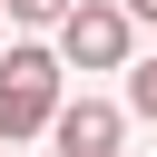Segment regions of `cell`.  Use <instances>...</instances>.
<instances>
[{
    "label": "cell",
    "instance_id": "2",
    "mask_svg": "<svg viewBox=\"0 0 157 157\" xmlns=\"http://www.w3.org/2000/svg\"><path fill=\"white\" fill-rule=\"evenodd\" d=\"M59 59L69 69H128V0H78L59 20Z\"/></svg>",
    "mask_w": 157,
    "mask_h": 157
},
{
    "label": "cell",
    "instance_id": "6",
    "mask_svg": "<svg viewBox=\"0 0 157 157\" xmlns=\"http://www.w3.org/2000/svg\"><path fill=\"white\" fill-rule=\"evenodd\" d=\"M128 20H147V29H157V0H128Z\"/></svg>",
    "mask_w": 157,
    "mask_h": 157
},
{
    "label": "cell",
    "instance_id": "5",
    "mask_svg": "<svg viewBox=\"0 0 157 157\" xmlns=\"http://www.w3.org/2000/svg\"><path fill=\"white\" fill-rule=\"evenodd\" d=\"M69 10H78V0H10V20H29V29H59Z\"/></svg>",
    "mask_w": 157,
    "mask_h": 157
},
{
    "label": "cell",
    "instance_id": "1",
    "mask_svg": "<svg viewBox=\"0 0 157 157\" xmlns=\"http://www.w3.org/2000/svg\"><path fill=\"white\" fill-rule=\"evenodd\" d=\"M59 49H39V39H20V49H0V137H39V128H59Z\"/></svg>",
    "mask_w": 157,
    "mask_h": 157
},
{
    "label": "cell",
    "instance_id": "7",
    "mask_svg": "<svg viewBox=\"0 0 157 157\" xmlns=\"http://www.w3.org/2000/svg\"><path fill=\"white\" fill-rule=\"evenodd\" d=\"M0 20H10V0H0Z\"/></svg>",
    "mask_w": 157,
    "mask_h": 157
},
{
    "label": "cell",
    "instance_id": "4",
    "mask_svg": "<svg viewBox=\"0 0 157 157\" xmlns=\"http://www.w3.org/2000/svg\"><path fill=\"white\" fill-rule=\"evenodd\" d=\"M128 108H137V118H157V59H137V69H128Z\"/></svg>",
    "mask_w": 157,
    "mask_h": 157
},
{
    "label": "cell",
    "instance_id": "3",
    "mask_svg": "<svg viewBox=\"0 0 157 157\" xmlns=\"http://www.w3.org/2000/svg\"><path fill=\"white\" fill-rule=\"evenodd\" d=\"M118 128H128V118H118L108 98H69L49 137H59V157H118Z\"/></svg>",
    "mask_w": 157,
    "mask_h": 157
}]
</instances>
